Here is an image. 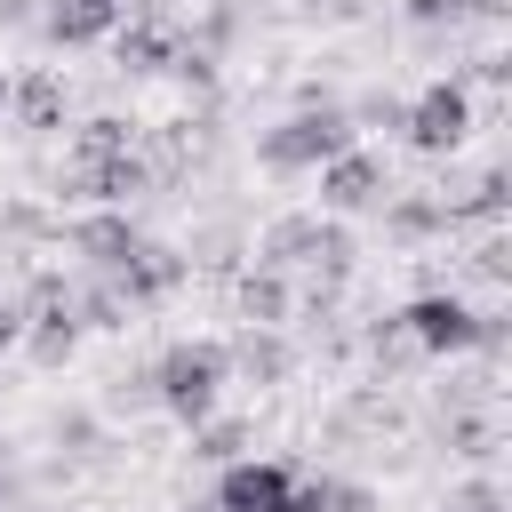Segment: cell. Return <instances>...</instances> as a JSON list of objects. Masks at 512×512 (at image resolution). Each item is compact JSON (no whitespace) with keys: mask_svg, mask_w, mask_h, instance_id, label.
I'll list each match as a JSON object with an SVG mask.
<instances>
[{"mask_svg":"<svg viewBox=\"0 0 512 512\" xmlns=\"http://www.w3.org/2000/svg\"><path fill=\"white\" fill-rule=\"evenodd\" d=\"M56 448H64V456H104V424H96L88 408H64V416H56Z\"/></svg>","mask_w":512,"mask_h":512,"instance_id":"cell-24","label":"cell"},{"mask_svg":"<svg viewBox=\"0 0 512 512\" xmlns=\"http://www.w3.org/2000/svg\"><path fill=\"white\" fill-rule=\"evenodd\" d=\"M384 232H392L400 248H424V240H440V232H448V208H440V192H384Z\"/></svg>","mask_w":512,"mask_h":512,"instance_id":"cell-16","label":"cell"},{"mask_svg":"<svg viewBox=\"0 0 512 512\" xmlns=\"http://www.w3.org/2000/svg\"><path fill=\"white\" fill-rule=\"evenodd\" d=\"M56 240H64L72 256H88L96 272H120V264H128V248H136L144 232H136V216H128V208H88V216L56 224Z\"/></svg>","mask_w":512,"mask_h":512,"instance_id":"cell-8","label":"cell"},{"mask_svg":"<svg viewBox=\"0 0 512 512\" xmlns=\"http://www.w3.org/2000/svg\"><path fill=\"white\" fill-rule=\"evenodd\" d=\"M24 352H32V368H64V360L80 352V320H72V280H64V272H32Z\"/></svg>","mask_w":512,"mask_h":512,"instance_id":"cell-4","label":"cell"},{"mask_svg":"<svg viewBox=\"0 0 512 512\" xmlns=\"http://www.w3.org/2000/svg\"><path fill=\"white\" fill-rule=\"evenodd\" d=\"M352 112L328 96V104H296L288 120H272L264 136H256V160L272 168V176H312V168H328L336 152H352Z\"/></svg>","mask_w":512,"mask_h":512,"instance_id":"cell-2","label":"cell"},{"mask_svg":"<svg viewBox=\"0 0 512 512\" xmlns=\"http://www.w3.org/2000/svg\"><path fill=\"white\" fill-rule=\"evenodd\" d=\"M176 48H184V32H176L168 16H136V24L120 32V48H112V56H120V72H168V64H176Z\"/></svg>","mask_w":512,"mask_h":512,"instance_id":"cell-14","label":"cell"},{"mask_svg":"<svg viewBox=\"0 0 512 512\" xmlns=\"http://www.w3.org/2000/svg\"><path fill=\"white\" fill-rule=\"evenodd\" d=\"M0 232L8 240H56V216L32 208V200H16V208H0Z\"/></svg>","mask_w":512,"mask_h":512,"instance_id":"cell-25","label":"cell"},{"mask_svg":"<svg viewBox=\"0 0 512 512\" xmlns=\"http://www.w3.org/2000/svg\"><path fill=\"white\" fill-rule=\"evenodd\" d=\"M112 408H152V368H136V376H112Z\"/></svg>","mask_w":512,"mask_h":512,"instance_id":"cell-32","label":"cell"},{"mask_svg":"<svg viewBox=\"0 0 512 512\" xmlns=\"http://www.w3.org/2000/svg\"><path fill=\"white\" fill-rule=\"evenodd\" d=\"M320 240H328V216H312V208H288V216H272L264 232H256V264L264 272H288V264H312L320 256Z\"/></svg>","mask_w":512,"mask_h":512,"instance_id":"cell-10","label":"cell"},{"mask_svg":"<svg viewBox=\"0 0 512 512\" xmlns=\"http://www.w3.org/2000/svg\"><path fill=\"white\" fill-rule=\"evenodd\" d=\"M240 448H248V424L240 416H200L192 424V456L200 464H240Z\"/></svg>","mask_w":512,"mask_h":512,"instance_id":"cell-21","label":"cell"},{"mask_svg":"<svg viewBox=\"0 0 512 512\" xmlns=\"http://www.w3.org/2000/svg\"><path fill=\"white\" fill-rule=\"evenodd\" d=\"M400 112H408V96H384V88H376V96H360L352 120H368V128H400Z\"/></svg>","mask_w":512,"mask_h":512,"instance_id":"cell-30","label":"cell"},{"mask_svg":"<svg viewBox=\"0 0 512 512\" xmlns=\"http://www.w3.org/2000/svg\"><path fill=\"white\" fill-rule=\"evenodd\" d=\"M440 432H448V448H456V456H472V464H480V456H496V416H488V408H448V416H440Z\"/></svg>","mask_w":512,"mask_h":512,"instance_id":"cell-20","label":"cell"},{"mask_svg":"<svg viewBox=\"0 0 512 512\" xmlns=\"http://www.w3.org/2000/svg\"><path fill=\"white\" fill-rule=\"evenodd\" d=\"M72 320H80V328H104V336H112V328H128V296H120V288H112V280L96 272L88 288H72Z\"/></svg>","mask_w":512,"mask_h":512,"instance_id":"cell-19","label":"cell"},{"mask_svg":"<svg viewBox=\"0 0 512 512\" xmlns=\"http://www.w3.org/2000/svg\"><path fill=\"white\" fill-rule=\"evenodd\" d=\"M288 488H296V472H288V464H256V456H240V464H224V480H216V504H208V512H280V504H288Z\"/></svg>","mask_w":512,"mask_h":512,"instance_id":"cell-9","label":"cell"},{"mask_svg":"<svg viewBox=\"0 0 512 512\" xmlns=\"http://www.w3.org/2000/svg\"><path fill=\"white\" fill-rule=\"evenodd\" d=\"M104 32H120V0H48L40 8V40H56V48H88Z\"/></svg>","mask_w":512,"mask_h":512,"instance_id":"cell-12","label":"cell"},{"mask_svg":"<svg viewBox=\"0 0 512 512\" xmlns=\"http://www.w3.org/2000/svg\"><path fill=\"white\" fill-rule=\"evenodd\" d=\"M224 344H208V336H184V344H168L160 360H152V408H168L184 432L200 424V416H216V392H224Z\"/></svg>","mask_w":512,"mask_h":512,"instance_id":"cell-3","label":"cell"},{"mask_svg":"<svg viewBox=\"0 0 512 512\" xmlns=\"http://www.w3.org/2000/svg\"><path fill=\"white\" fill-rule=\"evenodd\" d=\"M280 512H328V504H320V480H296V488H288V504H280Z\"/></svg>","mask_w":512,"mask_h":512,"instance_id":"cell-34","label":"cell"},{"mask_svg":"<svg viewBox=\"0 0 512 512\" xmlns=\"http://www.w3.org/2000/svg\"><path fill=\"white\" fill-rule=\"evenodd\" d=\"M232 304H240V328H280V320L296 312V288H288V272L248 264V272L232 280Z\"/></svg>","mask_w":512,"mask_h":512,"instance_id":"cell-13","label":"cell"},{"mask_svg":"<svg viewBox=\"0 0 512 512\" xmlns=\"http://www.w3.org/2000/svg\"><path fill=\"white\" fill-rule=\"evenodd\" d=\"M0 104H8V72H0Z\"/></svg>","mask_w":512,"mask_h":512,"instance_id":"cell-36","label":"cell"},{"mask_svg":"<svg viewBox=\"0 0 512 512\" xmlns=\"http://www.w3.org/2000/svg\"><path fill=\"white\" fill-rule=\"evenodd\" d=\"M504 200H512V176H504V168H480V176H472L456 200H440V208H448V224H496Z\"/></svg>","mask_w":512,"mask_h":512,"instance_id":"cell-17","label":"cell"},{"mask_svg":"<svg viewBox=\"0 0 512 512\" xmlns=\"http://www.w3.org/2000/svg\"><path fill=\"white\" fill-rule=\"evenodd\" d=\"M184 272H192V264H184V248H168V240H136V248H128V264H120V272H104V280L128 296V312H144V304H168V296L184 288Z\"/></svg>","mask_w":512,"mask_h":512,"instance_id":"cell-6","label":"cell"},{"mask_svg":"<svg viewBox=\"0 0 512 512\" xmlns=\"http://www.w3.org/2000/svg\"><path fill=\"white\" fill-rule=\"evenodd\" d=\"M320 504L328 512H376V488L368 480H320Z\"/></svg>","mask_w":512,"mask_h":512,"instance_id":"cell-28","label":"cell"},{"mask_svg":"<svg viewBox=\"0 0 512 512\" xmlns=\"http://www.w3.org/2000/svg\"><path fill=\"white\" fill-rule=\"evenodd\" d=\"M392 320H400V336H408L424 360H448V352H504V312H480V304H464L456 288H424V296H408Z\"/></svg>","mask_w":512,"mask_h":512,"instance_id":"cell-1","label":"cell"},{"mask_svg":"<svg viewBox=\"0 0 512 512\" xmlns=\"http://www.w3.org/2000/svg\"><path fill=\"white\" fill-rule=\"evenodd\" d=\"M400 8H408V24H416V32H440V24H456V8H464V0H400Z\"/></svg>","mask_w":512,"mask_h":512,"instance_id":"cell-31","label":"cell"},{"mask_svg":"<svg viewBox=\"0 0 512 512\" xmlns=\"http://www.w3.org/2000/svg\"><path fill=\"white\" fill-rule=\"evenodd\" d=\"M0 504H8V472H0Z\"/></svg>","mask_w":512,"mask_h":512,"instance_id":"cell-37","label":"cell"},{"mask_svg":"<svg viewBox=\"0 0 512 512\" xmlns=\"http://www.w3.org/2000/svg\"><path fill=\"white\" fill-rule=\"evenodd\" d=\"M224 368L248 376V384H288V376H296V336H280V328H240V336L224 344Z\"/></svg>","mask_w":512,"mask_h":512,"instance_id":"cell-11","label":"cell"},{"mask_svg":"<svg viewBox=\"0 0 512 512\" xmlns=\"http://www.w3.org/2000/svg\"><path fill=\"white\" fill-rule=\"evenodd\" d=\"M440 512H504V488H496L488 472H472L464 488H448V504H440Z\"/></svg>","mask_w":512,"mask_h":512,"instance_id":"cell-26","label":"cell"},{"mask_svg":"<svg viewBox=\"0 0 512 512\" xmlns=\"http://www.w3.org/2000/svg\"><path fill=\"white\" fill-rule=\"evenodd\" d=\"M8 112H16L24 136L64 128V80H56V72H24V80H8Z\"/></svg>","mask_w":512,"mask_h":512,"instance_id":"cell-15","label":"cell"},{"mask_svg":"<svg viewBox=\"0 0 512 512\" xmlns=\"http://www.w3.org/2000/svg\"><path fill=\"white\" fill-rule=\"evenodd\" d=\"M320 176V200L336 208V216H360V208H384V192H392V176H384V160L368 152V144H352V152H336L328 168H312Z\"/></svg>","mask_w":512,"mask_h":512,"instance_id":"cell-7","label":"cell"},{"mask_svg":"<svg viewBox=\"0 0 512 512\" xmlns=\"http://www.w3.org/2000/svg\"><path fill=\"white\" fill-rule=\"evenodd\" d=\"M120 152H136V128H128V120H112V112L80 120V136H72V160L104 168V160H120Z\"/></svg>","mask_w":512,"mask_h":512,"instance_id":"cell-18","label":"cell"},{"mask_svg":"<svg viewBox=\"0 0 512 512\" xmlns=\"http://www.w3.org/2000/svg\"><path fill=\"white\" fill-rule=\"evenodd\" d=\"M32 16V0H0V24H24Z\"/></svg>","mask_w":512,"mask_h":512,"instance_id":"cell-35","label":"cell"},{"mask_svg":"<svg viewBox=\"0 0 512 512\" xmlns=\"http://www.w3.org/2000/svg\"><path fill=\"white\" fill-rule=\"evenodd\" d=\"M368 360H376L384 376H400V368H408V360H424V352L400 336V320H376V328H368Z\"/></svg>","mask_w":512,"mask_h":512,"instance_id":"cell-23","label":"cell"},{"mask_svg":"<svg viewBox=\"0 0 512 512\" xmlns=\"http://www.w3.org/2000/svg\"><path fill=\"white\" fill-rule=\"evenodd\" d=\"M472 272L504 288V280H512V240H504V232H496V240H480V248H472Z\"/></svg>","mask_w":512,"mask_h":512,"instance_id":"cell-29","label":"cell"},{"mask_svg":"<svg viewBox=\"0 0 512 512\" xmlns=\"http://www.w3.org/2000/svg\"><path fill=\"white\" fill-rule=\"evenodd\" d=\"M168 72H176V80H184V88H200V96H208V88H216V56H208V48H192V40H184V48H176V64H168Z\"/></svg>","mask_w":512,"mask_h":512,"instance_id":"cell-27","label":"cell"},{"mask_svg":"<svg viewBox=\"0 0 512 512\" xmlns=\"http://www.w3.org/2000/svg\"><path fill=\"white\" fill-rule=\"evenodd\" d=\"M16 344H24V304L0 296V352H16Z\"/></svg>","mask_w":512,"mask_h":512,"instance_id":"cell-33","label":"cell"},{"mask_svg":"<svg viewBox=\"0 0 512 512\" xmlns=\"http://www.w3.org/2000/svg\"><path fill=\"white\" fill-rule=\"evenodd\" d=\"M184 264H200V272H232V264H240V224H200L192 248H184Z\"/></svg>","mask_w":512,"mask_h":512,"instance_id":"cell-22","label":"cell"},{"mask_svg":"<svg viewBox=\"0 0 512 512\" xmlns=\"http://www.w3.org/2000/svg\"><path fill=\"white\" fill-rule=\"evenodd\" d=\"M400 136H408L416 152H456V144L472 136V88H464V80H432V88H416L408 112H400Z\"/></svg>","mask_w":512,"mask_h":512,"instance_id":"cell-5","label":"cell"}]
</instances>
